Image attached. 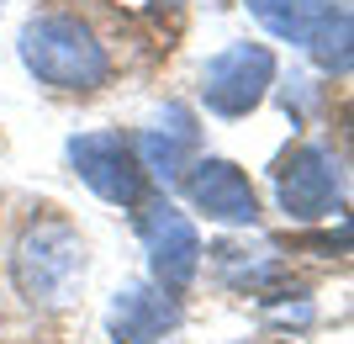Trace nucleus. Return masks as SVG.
Masks as SVG:
<instances>
[{"mask_svg": "<svg viewBox=\"0 0 354 344\" xmlns=\"http://www.w3.org/2000/svg\"><path fill=\"white\" fill-rule=\"evenodd\" d=\"M21 64L53 90H101L111 75L101 37L69 11H43L21 27Z\"/></svg>", "mask_w": 354, "mask_h": 344, "instance_id": "1", "label": "nucleus"}, {"mask_svg": "<svg viewBox=\"0 0 354 344\" xmlns=\"http://www.w3.org/2000/svg\"><path fill=\"white\" fill-rule=\"evenodd\" d=\"M16 291L37 307H64L74 302L80 281H85V244L69 223H37L21 233L11 260Z\"/></svg>", "mask_w": 354, "mask_h": 344, "instance_id": "2", "label": "nucleus"}, {"mask_svg": "<svg viewBox=\"0 0 354 344\" xmlns=\"http://www.w3.org/2000/svg\"><path fill=\"white\" fill-rule=\"evenodd\" d=\"M275 196H281V212L296 223H317V217H333L344 212V165L328 143H301L281 159L275 170Z\"/></svg>", "mask_w": 354, "mask_h": 344, "instance_id": "3", "label": "nucleus"}, {"mask_svg": "<svg viewBox=\"0 0 354 344\" xmlns=\"http://www.w3.org/2000/svg\"><path fill=\"white\" fill-rule=\"evenodd\" d=\"M275 80V53L259 43H227L201 69V101L217 117H249Z\"/></svg>", "mask_w": 354, "mask_h": 344, "instance_id": "4", "label": "nucleus"}, {"mask_svg": "<svg viewBox=\"0 0 354 344\" xmlns=\"http://www.w3.org/2000/svg\"><path fill=\"white\" fill-rule=\"evenodd\" d=\"M69 165H74V175L85 180V185L101 196V201H111V207H143L148 175H143L133 143H127L122 133H85V138H69Z\"/></svg>", "mask_w": 354, "mask_h": 344, "instance_id": "5", "label": "nucleus"}, {"mask_svg": "<svg viewBox=\"0 0 354 344\" xmlns=\"http://www.w3.org/2000/svg\"><path fill=\"white\" fill-rule=\"evenodd\" d=\"M138 233H143V249H148V270H153V281L180 297L185 286L196 281V270H201V233L185 212H175L169 201H148L143 217H138Z\"/></svg>", "mask_w": 354, "mask_h": 344, "instance_id": "6", "label": "nucleus"}, {"mask_svg": "<svg viewBox=\"0 0 354 344\" xmlns=\"http://www.w3.org/2000/svg\"><path fill=\"white\" fill-rule=\"evenodd\" d=\"M185 196H191L196 212H207L212 223H227V228H249L259 217V196H254L249 175L227 159H196L191 175H185Z\"/></svg>", "mask_w": 354, "mask_h": 344, "instance_id": "7", "label": "nucleus"}, {"mask_svg": "<svg viewBox=\"0 0 354 344\" xmlns=\"http://www.w3.org/2000/svg\"><path fill=\"white\" fill-rule=\"evenodd\" d=\"M180 329V302L164 286H122L111 297V339L117 344H159Z\"/></svg>", "mask_w": 354, "mask_h": 344, "instance_id": "8", "label": "nucleus"}, {"mask_svg": "<svg viewBox=\"0 0 354 344\" xmlns=\"http://www.w3.org/2000/svg\"><path fill=\"white\" fill-rule=\"evenodd\" d=\"M196 143H201V127H196L191 106H164V117L133 143V154H138V165H143V175L180 180L185 170H191Z\"/></svg>", "mask_w": 354, "mask_h": 344, "instance_id": "9", "label": "nucleus"}, {"mask_svg": "<svg viewBox=\"0 0 354 344\" xmlns=\"http://www.w3.org/2000/svg\"><path fill=\"white\" fill-rule=\"evenodd\" d=\"M243 6L254 11V21L265 32H275L281 43H301V48L333 16V0H243Z\"/></svg>", "mask_w": 354, "mask_h": 344, "instance_id": "10", "label": "nucleus"}, {"mask_svg": "<svg viewBox=\"0 0 354 344\" xmlns=\"http://www.w3.org/2000/svg\"><path fill=\"white\" fill-rule=\"evenodd\" d=\"M307 48L317 53V64H323V69L344 75V69H349V11H344V6H333V16L317 27V37H312Z\"/></svg>", "mask_w": 354, "mask_h": 344, "instance_id": "11", "label": "nucleus"}, {"mask_svg": "<svg viewBox=\"0 0 354 344\" xmlns=\"http://www.w3.org/2000/svg\"><path fill=\"white\" fill-rule=\"evenodd\" d=\"M0 6H6V0H0Z\"/></svg>", "mask_w": 354, "mask_h": 344, "instance_id": "12", "label": "nucleus"}]
</instances>
